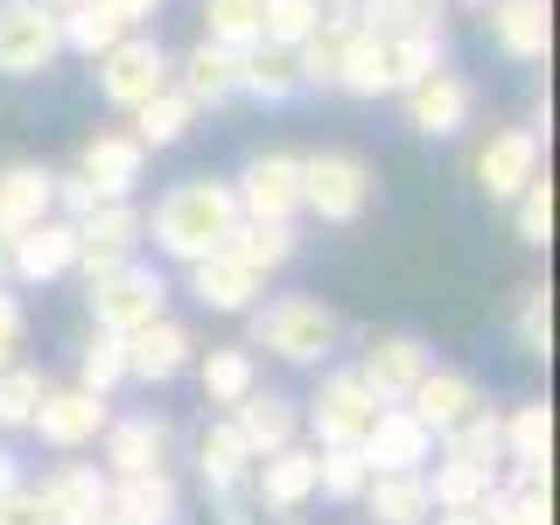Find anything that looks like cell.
<instances>
[{"label":"cell","instance_id":"6da1fadb","mask_svg":"<svg viewBox=\"0 0 560 525\" xmlns=\"http://www.w3.org/2000/svg\"><path fill=\"white\" fill-rule=\"evenodd\" d=\"M238 224V203H232V175H183V183H168L154 210H140V238H154V253L175 259V267H189V259L203 253H224V238H232Z\"/></svg>","mask_w":560,"mask_h":525},{"label":"cell","instance_id":"7a4b0ae2","mask_svg":"<svg viewBox=\"0 0 560 525\" xmlns=\"http://www.w3.org/2000/svg\"><path fill=\"white\" fill-rule=\"evenodd\" d=\"M245 350H267L280 364H315L323 372L343 350V315L323 302V294H259L245 308Z\"/></svg>","mask_w":560,"mask_h":525},{"label":"cell","instance_id":"3957f363","mask_svg":"<svg viewBox=\"0 0 560 525\" xmlns=\"http://www.w3.org/2000/svg\"><path fill=\"white\" fill-rule=\"evenodd\" d=\"M372 162L350 148H315L302 154V210L315 224H358L372 210Z\"/></svg>","mask_w":560,"mask_h":525},{"label":"cell","instance_id":"277c9868","mask_svg":"<svg viewBox=\"0 0 560 525\" xmlns=\"http://www.w3.org/2000/svg\"><path fill=\"white\" fill-rule=\"evenodd\" d=\"M168 273L148 267V259H127V267L98 273L92 288H84V302H92V329H113V337H133L140 323H154V315H168Z\"/></svg>","mask_w":560,"mask_h":525},{"label":"cell","instance_id":"5b68a950","mask_svg":"<svg viewBox=\"0 0 560 525\" xmlns=\"http://www.w3.org/2000/svg\"><path fill=\"white\" fill-rule=\"evenodd\" d=\"M168 70H175V57L162 49V35L127 28L113 49H98V57H92V84H98V98L113 105V113H133L148 92H162V84H168Z\"/></svg>","mask_w":560,"mask_h":525},{"label":"cell","instance_id":"8992f818","mask_svg":"<svg viewBox=\"0 0 560 525\" xmlns=\"http://www.w3.org/2000/svg\"><path fill=\"white\" fill-rule=\"evenodd\" d=\"M63 63V8L0 0V78H49Z\"/></svg>","mask_w":560,"mask_h":525},{"label":"cell","instance_id":"52a82bcc","mask_svg":"<svg viewBox=\"0 0 560 525\" xmlns=\"http://www.w3.org/2000/svg\"><path fill=\"white\" fill-rule=\"evenodd\" d=\"M232 203L238 218H273V224H294L302 218V154L288 148H253L232 175Z\"/></svg>","mask_w":560,"mask_h":525},{"label":"cell","instance_id":"ba28073f","mask_svg":"<svg viewBox=\"0 0 560 525\" xmlns=\"http://www.w3.org/2000/svg\"><path fill=\"white\" fill-rule=\"evenodd\" d=\"M372 413H378V399H372V385L350 372V364H323L315 393L302 399V428L315 434V448H329V442H358V434L372 428Z\"/></svg>","mask_w":560,"mask_h":525},{"label":"cell","instance_id":"9c48e42d","mask_svg":"<svg viewBox=\"0 0 560 525\" xmlns=\"http://www.w3.org/2000/svg\"><path fill=\"white\" fill-rule=\"evenodd\" d=\"M78 259H70V273H84V288H92L98 273H113V267H127V259L140 253V203L133 197H105L98 210H84L78 224Z\"/></svg>","mask_w":560,"mask_h":525},{"label":"cell","instance_id":"30bf717a","mask_svg":"<svg viewBox=\"0 0 560 525\" xmlns=\"http://www.w3.org/2000/svg\"><path fill=\"white\" fill-rule=\"evenodd\" d=\"M105 420H113V399L105 393H92V385H49L43 407L28 413V434L57 455H84L105 434Z\"/></svg>","mask_w":560,"mask_h":525},{"label":"cell","instance_id":"8fae6325","mask_svg":"<svg viewBox=\"0 0 560 525\" xmlns=\"http://www.w3.org/2000/svg\"><path fill=\"white\" fill-rule=\"evenodd\" d=\"M399 105H407V127L420 140H455L477 119V84L463 78V70H448V63H434L420 84H407L399 92Z\"/></svg>","mask_w":560,"mask_h":525},{"label":"cell","instance_id":"7c38bea8","mask_svg":"<svg viewBox=\"0 0 560 525\" xmlns=\"http://www.w3.org/2000/svg\"><path fill=\"white\" fill-rule=\"evenodd\" d=\"M92 448H98L105 477H148V469L175 463V428L162 413H113Z\"/></svg>","mask_w":560,"mask_h":525},{"label":"cell","instance_id":"4fadbf2b","mask_svg":"<svg viewBox=\"0 0 560 525\" xmlns=\"http://www.w3.org/2000/svg\"><path fill=\"white\" fill-rule=\"evenodd\" d=\"M428 364H434V343L428 337H413V329H385V337H364V350H358V364H350V372L372 385L378 407H399Z\"/></svg>","mask_w":560,"mask_h":525},{"label":"cell","instance_id":"5bb4252c","mask_svg":"<svg viewBox=\"0 0 560 525\" xmlns=\"http://www.w3.org/2000/svg\"><path fill=\"white\" fill-rule=\"evenodd\" d=\"M539 168H547V140H539L533 127H498L477 148V189L490 203H512Z\"/></svg>","mask_w":560,"mask_h":525},{"label":"cell","instance_id":"9a60e30c","mask_svg":"<svg viewBox=\"0 0 560 525\" xmlns=\"http://www.w3.org/2000/svg\"><path fill=\"white\" fill-rule=\"evenodd\" d=\"M308 498H315V448L288 442V448H273V455L253 463V512L294 518V512H308Z\"/></svg>","mask_w":560,"mask_h":525},{"label":"cell","instance_id":"2e32d148","mask_svg":"<svg viewBox=\"0 0 560 525\" xmlns=\"http://www.w3.org/2000/svg\"><path fill=\"white\" fill-rule=\"evenodd\" d=\"M224 420L245 434L253 463H259V455H273V448H288V442H302V399H294V393H273V385L238 393L232 407H224Z\"/></svg>","mask_w":560,"mask_h":525},{"label":"cell","instance_id":"e0dca14e","mask_svg":"<svg viewBox=\"0 0 560 525\" xmlns=\"http://www.w3.org/2000/svg\"><path fill=\"white\" fill-rule=\"evenodd\" d=\"M399 407H407V413H413V420H420L428 434H448V428H455L463 413H477V407H483V385L469 378L463 364H442V358H434L428 372L413 378V393L399 399Z\"/></svg>","mask_w":560,"mask_h":525},{"label":"cell","instance_id":"ac0fdd59","mask_svg":"<svg viewBox=\"0 0 560 525\" xmlns=\"http://www.w3.org/2000/svg\"><path fill=\"white\" fill-rule=\"evenodd\" d=\"M183 288H189V302L210 308V315H245L259 294H267V280L245 267V259H232V253H203V259L183 267Z\"/></svg>","mask_w":560,"mask_h":525},{"label":"cell","instance_id":"d6986e66","mask_svg":"<svg viewBox=\"0 0 560 525\" xmlns=\"http://www.w3.org/2000/svg\"><path fill=\"white\" fill-rule=\"evenodd\" d=\"M189 358H197V337H189V323H175V315H154V323H140L133 337H127V378L133 385L183 378Z\"/></svg>","mask_w":560,"mask_h":525},{"label":"cell","instance_id":"ffe728a7","mask_svg":"<svg viewBox=\"0 0 560 525\" xmlns=\"http://www.w3.org/2000/svg\"><path fill=\"white\" fill-rule=\"evenodd\" d=\"M70 259H78V232H70V218H35L14 232V273L8 280H22V288H49V280H63L70 273Z\"/></svg>","mask_w":560,"mask_h":525},{"label":"cell","instance_id":"44dd1931","mask_svg":"<svg viewBox=\"0 0 560 525\" xmlns=\"http://www.w3.org/2000/svg\"><path fill=\"white\" fill-rule=\"evenodd\" d=\"M78 175H92L98 197H133L140 175H148V148L133 140V127H98L78 148Z\"/></svg>","mask_w":560,"mask_h":525},{"label":"cell","instance_id":"7402d4cb","mask_svg":"<svg viewBox=\"0 0 560 525\" xmlns=\"http://www.w3.org/2000/svg\"><path fill=\"white\" fill-rule=\"evenodd\" d=\"M358 455H364L372 469H428V463H434V434L420 428L407 407H378L372 428L358 434Z\"/></svg>","mask_w":560,"mask_h":525},{"label":"cell","instance_id":"603a6c76","mask_svg":"<svg viewBox=\"0 0 560 525\" xmlns=\"http://www.w3.org/2000/svg\"><path fill=\"white\" fill-rule=\"evenodd\" d=\"M189 463H197L203 498H210V490H245V483H253V448H245V434L224 413L203 420V428L189 434Z\"/></svg>","mask_w":560,"mask_h":525},{"label":"cell","instance_id":"cb8c5ba5","mask_svg":"<svg viewBox=\"0 0 560 525\" xmlns=\"http://www.w3.org/2000/svg\"><path fill=\"white\" fill-rule=\"evenodd\" d=\"M43 504L57 525H92L105 504H113V477H105V463H57L43 483Z\"/></svg>","mask_w":560,"mask_h":525},{"label":"cell","instance_id":"d4e9b609","mask_svg":"<svg viewBox=\"0 0 560 525\" xmlns=\"http://www.w3.org/2000/svg\"><path fill=\"white\" fill-rule=\"evenodd\" d=\"M490 35L512 63H547L553 49V0H483Z\"/></svg>","mask_w":560,"mask_h":525},{"label":"cell","instance_id":"484cf974","mask_svg":"<svg viewBox=\"0 0 560 525\" xmlns=\"http://www.w3.org/2000/svg\"><path fill=\"white\" fill-rule=\"evenodd\" d=\"M364 518L372 525H428L434 498H428V469H372L358 490Z\"/></svg>","mask_w":560,"mask_h":525},{"label":"cell","instance_id":"4316f807","mask_svg":"<svg viewBox=\"0 0 560 525\" xmlns=\"http://www.w3.org/2000/svg\"><path fill=\"white\" fill-rule=\"evenodd\" d=\"M175 78V92H183L197 113H218V105H232L238 98V49H224V43H197L183 63L168 70Z\"/></svg>","mask_w":560,"mask_h":525},{"label":"cell","instance_id":"83f0119b","mask_svg":"<svg viewBox=\"0 0 560 525\" xmlns=\"http://www.w3.org/2000/svg\"><path fill=\"white\" fill-rule=\"evenodd\" d=\"M238 98H253V105H288V98H302V70H294V49L288 43H245L238 49Z\"/></svg>","mask_w":560,"mask_h":525},{"label":"cell","instance_id":"f1b7e54d","mask_svg":"<svg viewBox=\"0 0 560 525\" xmlns=\"http://www.w3.org/2000/svg\"><path fill=\"white\" fill-rule=\"evenodd\" d=\"M113 512L127 525H183V483H175V469L113 477Z\"/></svg>","mask_w":560,"mask_h":525},{"label":"cell","instance_id":"f546056e","mask_svg":"<svg viewBox=\"0 0 560 525\" xmlns=\"http://www.w3.org/2000/svg\"><path fill=\"white\" fill-rule=\"evenodd\" d=\"M224 253L245 259L259 280H273V273H288L294 267V253H302V238H294V224H273V218H238L232 224V238H224Z\"/></svg>","mask_w":560,"mask_h":525},{"label":"cell","instance_id":"4dcf8cb0","mask_svg":"<svg viewBox=\"0 0 560 525\" xmlns=\"http://www.w3.org/2000/svg\"><path fill=\"white\" fill-rule=\"evenodd\" d=\"M57 210V168L49 162H8L0 168V224H35Z\"/></svg>","mask_w":560,"mask_h":525},{"label":"cell","instance_id":"1f68e13d","mask_svg":"<svg viewBox=\"0 0 560 525\" xmlns=\"http://www.w3.org/2000/svg\"><path fill=\"white\" fill-rule=\"evenodd\" d=\"M197 393H203V407H232L238 393H253L259 385V364H253V350L245 343H210V350H197Z\"/></svg>","mask_w":560,"mask_h":525},{"label":"cell","instance_id":"d6a6232c","mask_svg":"<svg viewBox=\"0 0 560 525\" xmlns=\"http://www.w3.org/2000/svg\"><path fill=\"white\" fill-rule=\"evenodd\" d=\"M189 127H197V105H189L183 92H175V78L162 84V92H148L133 105V140L148 154H162V148H183L189 140Z\"/></svg>","mask_w":560,"mask_h":525},{"label":"cell","instance_id":"836d02e7","mask_svg":"<svg viewBox=\"0 0 560 525\" xmlns=\"http://www.w3.org/2000/svg\"><path fill=\"white\" fill-rule=\"evenodd\" d=\"M547 455H553V407L547 399L504 407V463H547Z\"/></svg>","mask_w":560,"mask_h":525},{"label":"cell","instance_id":"e575fe53","mask_svg":"<svg viewBox=\"0 0 560 525\" xmlns=\"http://www.w3.org/2000/svg\"><path fill=\"white\" fill-rule=\"evenodd\" d=\"M43 393H49L43 364H22V358L0 364V434H28V413L43 407Z\"/></svg>","mask_w":560,"mask_h":525},{"label":"cell","instance_id":"d590c367","mask_svg":"<svg viewBox=\"0 0 560 525\" xmlns=\"http://www.w3.org/2000/svg\"><path fill=\"white\" fill-rule=\"evenodd\" d=\"M364 477H372V463L358 455V442H329V448H315V498H329V504H358Z\"/></svg>","mask_w":560,"mask_h":525},{"label":"cell","instance_id":"8d00e7d4","mask_svg":"<svg viewBox=\"0 0 560 525\" xmlns=\"http://www.w3.org/2000/svg\"><path fill=\"white\" fill-rule=\"evenodd\" d=\"M512 337L533 364L553 358V288L547 280H533V288H518V308H512Z\"/></svg>","mask_w":560,"mask_h":525},{"label":"cell","instance_id":"74e56055","mask_svg":"<svg viewBox=\"0 0 560 525\" xmlns=\"http://www.w3.org/2000/svg\"><path fill=\"white\" fill-rule=\"evenodd\" d=\"M78 385H92V393L113 399L119 385H127V337H113V329H92L78 350Z\"/></svg>","mask_w":560,"mask_h":525},{"label":"cell","instance_id":"f35d334b","mask_svg":"<svg viewBox=\"0 0 560 525\" xmlns=\"http://www.w3.org/2000/svg\"><path fill=\"white\" fill-rule=\"evenodd\" d=\"M490 490H498V477H490V469L448 463V455H434V463H428V498H434V512H442V504H483Z\"/></svg>","mask_w":560,"mask_h":525},{"label":"cell","instance_id":"ab89813d","mask_svg":"<svg viewBox=\"0 0 560 525\" xmlns=\"http://www.w3.org/2000/svg\"><path fill=\"white\" fill-rule=\"evenodd\" d=\"M512 232H518V245H533V253L553 238V183H547V168L512 197Z\"/></svg>","mask_w":560,"mask_h":525},{"label":"cell","instance_id":"60d3db41","mask_svg":"<svg viewBox=\"0 0 560 525\" xmlns=\"http://www.w3.org/2000/svg\"><path fill=\"white\" fill-rule=\"evenodd\" d=\"M203 43L224 49L259 43V0H203Z\"/></svg>","mask_w":560,"mask_h":525},{"label":"cell","instance_id":"b9f144b4","mask_svg":"<svg viewBox=\"0 0 560 525\" xmlns=\"http://www.w3.org/2000/svg\"><path fill=\"white\" fill-rule=\"evenodd\" d=\"M315 22H323V0H259V35L267 43H308Z\"/></svg>","mask_w":560,"mask_h":525},{"label":"cell","instance_id":"7bdbcfd3","mask_svg":"<svg viewBox=\"0 0 560 525\" xmlns=\"http://www.w3.org/2000/svg\"><path fill=\"white\" fill-rule=\"evenodd\" d=\"M0 525H57V518H49L43 490L22 477V483H0Z\"/></svg>","mask_w":560,"mask_h":525},{"label":"cell","instance_id":"ee69618b","mask_svg":"<svg viewBox=\"0 0 560 525\" xmlns=\"http://www.w3.org/2000/svg\"><path fill=\"white\" fill-rule=\"evenodd\" d=\"M105 197H98V183H92V175H78V168H57V218H70V224H78L84 218V210H98Z\"/></svg>","mask_w":560,"mask_h":525},{"label":"cell","instance_id":"f6af8a7d","mask_svg":"<svg viewBox=\"0 0 560 525\" xmlns=\"http://www.w3.org/2000/svg\"><path fill=\"white\" fill-rule=\"evenodd\" d=\"M22 337H28V315H22V294H14L8 280H0V364H8L14 350H22Z\"/></svg>","mask_w":560,"mask_h":525},{"label":"cell","instance_id":"bcb514c9","mask_svg":"<svg viewBox=\"0 0 560 525\" xmlns=\"http://www.w3.org/2000/svg\"><path fill=\"white\" fill-rule=\"evenodd\" d=\"M210 512H218V525H267L245 490H210Z\"/></svg>","mask_w":560,"mask_h":525},{"label":"cell","instance_id":"7dc6e473","mask_svg":"<svg viewBox=\"0 0 560 525\" xmlns=\"http://www.w3.org/2000/svg\"><path fill=\"white\" fill-rule=\"evenodd\" d=\"M105 8H113L119 28H148L154 14H162V0H105Z\"/></svg>","mask_w":560,"mask_h":525},{"label":"cell","instance_id":"c3c4849f","mask_svg":"<svg viewBox=\"0 0 560 525\" xmlns=\"http://www.w3.org/2000/svg\"><path fill=\"white\" fill-rule=\"evenodd\" d=\"M428 525H490V518H483V504H442Z\"/></svg>","mask_w":560,"mask_h":525},{"label":"cell","instance_id":"681fc988","mask_svg":"<svg viewBox=\"0 0 560 525\" xmlns=\"http://www.w3.org/2000/svg\"><path fill=\"white\" fill-rule=\"evenodd\" d=\"M413 8H428V0H364L372 22H393V14H413Z\"/></svg>","mask_w":560,"mask_h":525},{"label":"cell","instance_id":"f907efd6","mask_svg":"<svg viewBox=\"0 0 560 525\" xmlns=\"http://www.w3.org/2000/svg\"><path fill=\"white\" fill-rule=\"evenodd\" d=\"M22 477H28V463L14 448H0V483H22Z\"/></svg>","mask_w":560,"mask_h":525},{"label":"cell","instance_id":"816d5d0a","mask_svg":"<svg viewBox=\"0 0 560 525\" xmlns=\"http://www.w3.org/2000/svg\"><path fill=\"white\" fill-rule=\"evenodd\" d=\"M14 273V224H0V280Z\"/></svg>","mask_w":560,"mask_h":525},{"label":"cell","instance_id":"f5cc1de1","mask_svg":"<svg viewBox=\"0 0 560 525\" xmlns=\"http://www.w3.org/2000/svg\"><path fill=\"white\" fill-rule=\"evenodd\" d=\"M92 525H127V518H119V512H113V504H105V512H98Z\"/></svg>","mask_w":560,"mask_h":525},{"label":"cell","instance_id":"db71d44e","mask_svg":"<svg viewBox=\"0 0 560 525\" xmlns=\"http://www.w3.org/2000/svg\"><path fill=\"white\" fill-rule=\"evenodd\" d=\"M455 8H483V0H455Z\"/></svg>","mask_w":560,"mask_h":525},{"label":"cell","instance_id":"11a10c76","mask_svg":"<svg viewBox=\"0 0 560 525\" xmlns=\"http://www.w3.org/2000/svg\"><path fill=\"white\" fill-rule=\"evenodd\" d=\"M49 8H70V0H49Z\"/></svg>","mask_w":560,"mask_h":525}]
</instances>
